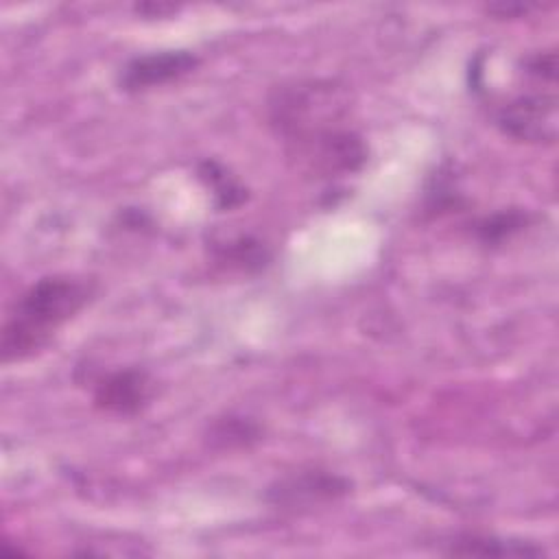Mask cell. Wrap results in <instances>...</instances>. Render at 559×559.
<instances>
[{
  "instance_id": "1",
  "label": "cell",
  "mask_w": 559,
  "mask_h": 559,
  "mask_svg": "<svg viewBox=\"0 0 559 559\" xmlns=\"http://www.w3.org/2000/svg\"><path fill=\"white\" fill-rule=\"evenodd\" d=\"M94 295V284L76 275H48L31 284L2 328V360L15 362L33 356L70 321Z\"/></svg>"
},
{
  "instance_id": "2",
  "label": "cell",
  "mask_w": 559,
  "mask_h": 559,
  "mask_svg": "<svg viewBox=\"0 0 559 559\" xmlns=\"http://www.w3.org/2000/svg\"><path fill=\"white\" fill-rule=\"evenodd\" d=\"M496 127L520 142H552L557 138L555 85H533L493 109Z\"/></svg>"
},
{
  "instance_id": "3",
  "label": "cell",
  "mask_w": 559,
  "mask_h": 559,
  "mask_svg": "<svg viewBox=\"0 0 559 559\" xmlns=\"http://www.w3.org/2000/svg\"><path fill=\"white\" fill-rule=\"evenodd\" d=\"M352 491V480L328 469H299L277 478L266 489V500L275 507H312L341 500Z\"/></svg>"
},
{
  "instance_id": "4",
  "label": "cell",
  "mask_w": 559,
  "mask_h": 559,
  "mask_svg": "<svg viewBox=\"0 0 559 559\" xmlns=\"http://www.w3.org/2000/svg\"><path fill=\"white\" fill-rule=\"evenodd\" d=\"M199 66V57L190 50H157L129 59L118 76L124 92H144L166 85L190 74Z\"/></svg>"
},
{
  "instance_id": "5",
  "label": "cell",
  "mask_w": 559,
  "mask_h": 559,
  "mask_svg": "<svg viewBox=\"0 0 559 559\" xmlns=\"http://www.w3.org/2000/svg\"><path fill=\"white\" fill-rule=\"evenodd\" d=\"M153 397V380L144 369L124 367L100 376L94 384V404L111 415H135Z\"/></svg>"
},
{
  "instance_id": "6",
  "label": "cell",
  "mask_w": 559,
  "mask_h": 559,
  "mask_svg": "<svg viewBox=\"0 0 559 559\" xmlns=\"http://www.w3.org/2000/svg\"><path fill=\"white\" fill-rule=\"evenodd\" d=\"M450 555L465 557H544L546 550L533 542L504 539L496 535H459L450 542Z\"/></svg>"
},
{
  "instance_id": "7",
  "label": "cell",
  "mask_w": 559,
  "mask_h": 559,
  "mask_svg": "<svg viewBox=\"0 0 559 559\" xmlns=\"http://www.w3.org/2000/svg\"><path fill=\"white\" fill-rule=\"evenodd\" d=\"M207 445L216 450H234V448H249L262 437V428L240 415H225L210 424L207 428Z\"/></svg>"
},
{
  "instance_id": "8",
  "label": "cell",
  "mask_w": 559,
  "mask_h": 559,
  "mask_svg": "<svg viewBox=\"0 0 559 559\" xmlns=\"http://www.w3.org/2000/svg\"><path fill=\"white\" fill-rule=\"evenodd\" d=\"M212 251L218 262L234 269H245V271H258L271 258L269 249L258 238H251V236H238L225 242H214Z\"/></svg>"
},
{
  "instance_id": "9",
  "label": "cell",
  "mask_w": 559,
  "mask_h": 559,
  "mask_svg": "<svg viewBox=\"0 0 559 559\" xmlns=\"http://www.w3.org/2000/svg\"><path fill=\"white\" fill-rule=\"evenodd\" d=\"M199 177L205 181L207 188H212L214 203L221 210H231V207H238L240 203H245L247 190L218 162L203 159L199 164Z\"/></svg>"
},
{
  "instance_id": "10",
  "label": "cell",
  "mask_w": 559,
  "mask_h": 559,
  "mask_svg": "<svg viewBox=\"0 0 559 559\" xmlns=\"http://www.w3.org/2000/svg\"><path fill=\"white\" fill-rule=\"evenodd\" d=\"M526 223H528V214L518 207H511V210H500L489 216H483L474 225V231L480 242L498 245V242L511 238L513 234H518L522 227H526Z\"/></svg>"
}]
</instances>
